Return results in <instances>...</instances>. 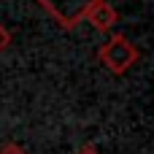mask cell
I'll return each instance as SVG.
<instances>
[{
  "label": "cell",
  "instance_id": "1",
  "mask_svg": "<svg viewBox=\"0 0 154 154\" xmlns=\"http://www.w3.org/2000/svg\"><path fill=\"white\" fill-rule=\"evenodd\" d=\"M138 49L130 43V38L127 35H114V38H108L100 49H97V60L111 70V73H116V76H122V73H127L135 62H138Z\"/></svg>",
  "mask_w": 154,
  "mask_h": 154
},
{
  "label": "cell",
  "instance_id": "3",
  "mask_svg": "<svg viewBox=\"0 0 154 154\" xmlns=\"http://www.w3.org/2000/svg\"><path fill=\"white\" fill-rule=\"evenodd\" d=\"M84 22H89L95 30H100V32H106V30H111L116 22H119V11L108 3V0H97L89 11H87V16H84Z\"/></svg>",
  "mask_w": 154,
  "mask_h": 154
},
{
  "label": "cell",
  "instance_id": "2",
  "mask_svg": "<svg viewBox=\"0 0 154 154\" xmlns=\"http://www.w3.org/2000/svg\"><path fill=\"white\" fill-rule=\"evenodd\" d=\"M62 27H76L79 22H84L87 11L97 3V0H38Z\"/></svg>",
  "mask_w": 154,
  "mask_h": 154
},
{
  "label": "cell",
  "instance_id": "6",
  "mask_svg": "<svg viewBox=\"0 0 154 154\" xmlns=\"http://www.w3.org/2000/svg\"><path fill=\"white\" fill-rule=\"evenodd\" d=\"M79 154H97V152H95L92 146H84V149H81V152H79Z\"/></svg>",
  "mask_w": 154,
  "mask_h": 154
},
{
  "label": "cell",
  "instance_id": "4",
  "mask_svg": "<svg viewBox=\"0 0 154 154\" xmlns=\"http://www.w3.org/2000/svg\"><path fill=\"white\" fill-rule=\"evenodd\" d=\"M0 154H27V152H24L19 143H5V146L0 149Z\"/></svg>",
  "mask_w": 154,
  "mask_h": 154
},
{
  "label": "cell",
  "instance_id": "5",
  "mask_svg": "<svg viewBox=\"0 0 154 154\" xmlns=\"http://www.w3.org/2000/svg\"><path fill=\"white\" fill-rule=\"evenodd\" d=\"M8 43H11V32H8V30H5V27L0 24V51H3V49H5Z\"/></svg>",
  "mask_w": 154,
  "mask_h": 154
}]
</instances>
